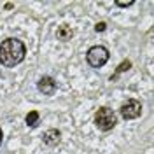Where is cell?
Returning <instances> with one entry per match:
<instances>
[{
  "mask_svg": "<svg viewBox=\"0 0 154 154\" xmlns=\"http://www.w3.org/2000/svg\"><path fill=\"white\" fill-rule=\"evenodd\" d=\"M26 54V48L23 44V40L16 37H9L2 40L0 44V63L7 68H12L19 65Z\"/></svg>",
  "mask_w": 154,
  "mask_h": 154,
  "instance_id": "1",
  "label": "cell"
},
{
  "mask_svg": "<svg viewBox=\"0 0 154 154\" xmlns=\"http://www.w3.org/2000/svg\"><path fill=\"white\" fill-rule=\"evenodd\" d=\"M95 125L100 131H110L117 126V116L109 107H100L95 112Z\"/></svg>",
  "mask_w": 154,
  "mask_h": 154,
  "instance_id": "2",
  "label": "cell"
},
{
  "mask_svg": "<svg viewBox=\"0 0 154 154\" xmlns=\"http://www.w3.org/2000/svg\"><path fill=\"white\" fill-rule=\"evenodd\" d=\"M109 58H110L109 49L103 48V46H93V48L88 49V53H86V61L91 68L103 67L107 61H109Z\"/></svg>",
  "mask_w": 154,
  "mask_h": 154,
  "instance_id": "3",
  "label": "cell"
},
{
  "mask_svg": "<svg viewBox=\"0 0 154 154\" xmlns=\"http://www.w3.org/2000/svg\"><path fill=\"white\" fill-rule=\"evenodd\" d=\"M119 114H121V117H123L125 121L137 119V117H140V114H142V103H140L138 100H135V98H130L128 102H125V103L121 105Z\"/></svg>",
  "mask_w": 154,
  "mask_h": 154,
  "instance_id": "4",
  "label": "cell"
},
{
  "mask_svg": "<svg viewBox=\"0 0 154 154\" xmlns=\"http://www.w3.org/2000/svg\"><path fill=\"white\" fill-rule=\"evenodd\" d=\"M37 89H38V93H42V95H46V96L54 95V91H56V81L51 75L40 77L37 82Z\"/></svg>",
  "mask_w": 154,
  "mask_h": 154,
  "instance_id": "5",
  "label": "cell"
},
{
  "mask_svg": "<svg viewBox=\"0 0 154 154\" xmlns=\"http://www.w3.org/2000/svg\"><path fill=\"white\" fill-rule=\"evenodd\" d=\"M42 142H44L46 145H49V147H56V145L61 142V131L56 130V128H51V130H48V131H44V135H42Z\"/></svg>",
  "mask_w": 154,
  "mask_h": 154,
  "instance_id": "6",
  "label": "cell"
},
{
  "mask_svg": "<svg viewBox=\"0 0 154 154\" xmlns=\"http://www.w3.org/2000/svg\"><path fill=\"white\" fill-rule=\"evenodd\" d=\"M56 37L60 40H63V42H67V40H70V38L74 37V30L70 28L68 25H60L56 30Z\"/></svg>",
  "mask_w": 154,
  "mask_h": 154,
  "instance_id": "7",
  "label": "cell"
},
{
  "mask_svg": "<svg viewBox=\"0 0 154 154\" xmlns=\"http://www.w3.org/2000/svg\"><path fill=\"white\" fill-rule=\"evenodd\" d=\"M38 119H40V114H38L37 110H30L28 114H26V117H25V123L30 128H35L38 125Z\"/></svg>",
  "mask_w": 154,
  "mask_h": 154,
  "instance_id": "8",
  "label": "cell"
},
{
  "mask_svg": "<svg viewBox=\"0 0 154 154\" xmlns=\"http://www.w3.org/2000/svg\"><path fill=\"white\" fill-rule=\"evenodd\" d=\"M130 68H131V61H130V60H125V61H121V63H119V67H117V70L114 72V75L110 77V81L117 79V77H119V74H123V72H128Z\"/></svg>",
  "mask_w": 154,
  "mask_h": 154,
  "instance_id": "9",
  "label": "cell"
},
{
  "mask_svg": "<svg viewBox=\"0 0 154 154\" xmlns=\"http://www.w3.org/2000/svg\"><path fill=\"white\" fill-rule=\"evenodd\" d=\"M114 4L117 7H131L135 4V0H116Z\"/></svg>",
  "mask_w": 154,
  "mask_h": 154,
  "instance_id": "10",
  "label": "cell"
},
{
  "mask_svg": "<svg viewBox=\"0 0 154 154\" xmlns=\"http://www.w3.org/2000/svg\"><path fill=\"white\" fill-rule=\"evenodd\" d=\"M107 30V23L105 21H100V23H96L95 25V32H98V33H100V32H105Z\"/></svg>",
  "mask_w": 154,
  "mask_h": 154,
  "instance_id": "11",
  "label": "cell"
},
{
  "mask_svg": "<svg viewBox=\"0 0 154 154\" xmlns=\"http://www.w3.org/2000/svg\"><path fill=\"white\" fill-rule=\"evenodd\" d=\"M4 7H5V9H7V11H11V9H12V7H14V5H12V4H11V2H7V4H5V5H4Z\"/></svg>",
  "mask_w": 154,
  "mask_h": 154,
  "instance_id": "12",
  "label": "cell"
},
{
  "mask_svg": "<svg viewBox=\"0 0 154 154\" xmlns=\"http://www.w3.org/2000/svg\"><path fill=\"white\" fill-rule=\"evenodd\" d=\"M2 138H4V133H2V128H0V145H2Z\"/></svg>",
  "mask_w": 154,
  "mask_h": 154,
  "instance_id": "13",
  "label": "cell"
}]
</instances>
